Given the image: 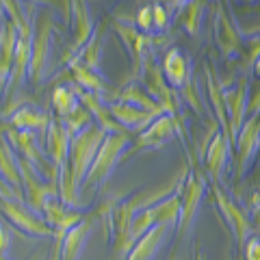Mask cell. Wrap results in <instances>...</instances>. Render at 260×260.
<instances>
[{
    "label": "cell",
    "instance_id": "1",
    "mask_svg": "<svg viewBox=\"0 0 260 260\" xmlns=\"http://www.w3.org/2000/svg\"><path fill=\"white\" fill-rule=\"evenodd\" d=\"M130 145V135L126 133H109L104 139L100 152L93 158V165L89 169V174L85 178L83 191L80 193H95L100 186L109 180V176L113 174V169L119 162V158L124 156L126 148Z\"/></svg>",
    "mask_w": 260,
    "mask_h": 260
},
{
    "label": "cell",
    "instance_id": "2",
    "mask_svg": "<svg viewBox=\"0 0 260 260\" xmlns=\"http://www.w3.org/2000/svg\"><path fill=\"white\" fill-rule=\"evenodd\" d=\"M3 210L7 219L22 232L32 234V237H56L54 228L35 210H30L20 198H3Z\"/></svg>",
    "mask_w": 260,
    "mask_h": 260
},
{
    "label": "cell",
    "instance_id": "3",
    "mask_svg": "<svg viewBox=\"0 0 260 260\" xmlns=\"http://www.w3.org/2000/svg\"><path fill=\"white\" fill-rule=\"evenodd\" d=\"M206 189V182H204V176H202L198 169L184 178V182L180 184V219H178V225H176V237L180 239L182 234L189 230L195 215L200 210V202H202V195H204Z\"/></svg>",
    "mask_w": 260,
    "mask_h": 260
},
{
    "label": "cell",
    "instance_id": "4",
    "mask_svg": "<svg viewBox=\"0 0 260 260\" xmlns=\"http://www.w3.org/2000/svg\"><path fill=\"white\" fill-rule=\"evenodd\" d=\"M225 93V109H228V124H230V141L237 145L243 126L247 121V100H249V87L247 78L241 76V80L230 89H223Z\"/></svg>",
    "mask_w": 260,
    "mask_h": 260
},
{
    "label": "cell",
    "instance_id": "5",
    "mask_svg": "<svg viewBox=\"0 0 260 260\" xmlns=\"http://www.w3.org/2000/svg\"><path fill=\"white\" fill-rule=\"evenodd\" d=\"M72 15H74V20L70 24H72L74 37H72V44L68 46V50L63 54L65 63L74 61L93 39V20H91V13H89L87 3H72Z\"/></svg>",
    "mask_w": 260,
    "mask_h": 260
},
{
    "label": "cell",
    "instance_id": "6",
    "mask_svg": "<svg viewBox=\"0 0 260 260\" xmlns=\"http://www.w3.org/2000/svg\"><path fill=\"white\" fill-rule=\"evenodd\" d=\"M50 37H52V15L50 11H46L39 15L35 35H32V59H30V72H28L32 83H39L44 76L48 54H50Z\"/></svg>",
    "mask_w": 260,
    "mask_h": 260
},
{
    "label": "cell",
    "instance_id": "7",
    "mask_svg": "<svg viewBox=\"0 0 260 260\" xmlns=\"http://www.w3.org/2000/svg\"><path fill=\"white\" fill-rule=\"evenodd\" d=\"M46 141V150L48 156H50V162L56 172V184H59V178L68 172L70 167V145H72V137L65 130V126L61 124V119H52L50 128L44 137Z\"/></svg>",
    "mask_w": 260,
    "mask_h": 260
},
{
    "label": "cell",
    "instance_id": "8",
    "mask_svg": "<svg viewBox=\"0 0 260 260\" xmlns=\"http://www.w3.org/2000/svg\"><path fill=\"white\" fill-rule=\"evenodd\" d=\"M213 193H215L217 206H219V210H221L225 223L230 225V230L234 232V239H237L239 251H243V249H245V245H247V241L251 239L249 237V234H251V221H249V217L243 213V210L237 204H234V202L228 198V195L221 189H219L217 184H213Z\"/></svg>",
    "mask_w": 260,
    "mask_h": 260
},
{
    "label": "cell",
    "instance_id": "9",
    "mask_svg": "<svg viewBox=\"0 0 260 260\" xmlns=\"http://www.w3.org/2000/svg\"><path fill=\"white\" fill-rule=\"evenodd\" d=\"M176 133L182 135V124L180 119H174L169 115H162L158 119H154L152 124L143 130V133L137 137L135 150L133 152H141V150H158L165 143L172 141V137Z\"/></svg>",
    "mask_w": 260,
    "mask_h": 260
},
{
    "label": "cell",
    "instance_id": "10",
    "mask_svg": "<svg viewBox=\"0 0 260 260\" xmlns=\"http://www.w3.org/2000/svg\"><path fill=\"white\" fill-rule=\"evenodd\" d=\"M260 145V115L247 117L245 126H243L239 139H237V180H243V176L249 169L251 160H254Z\"/></svg>",
    "mask_w": 260,
    "mask_h": 260
},
{
    "label": "cell",
    "instance_id": "11",
    "mask_svg": "<svg viewBox=\"0 0 260 260\" xmlns=\"http://www.w3.org/2000/svg\"><path fill=\"white\" fill-rule=\"evenodd\" d=\"M162 74H165V80L169 83L172 89H182L191 83V63L189 56H186L180 48H169L162 56Z\"/></svg>",
    "mask_w": 260,
    "mask_h": 260
},
{
    "label": "cell",
    "instance_id": "12",
    "mask_svg": "<svg viewBox=\"0 0 260 260\" xmlns=\"http://www.w3.org/2000/svg\"><path fill=\"white\" fill-rule=\"evenodd\" d=\"M115 26V30L119 32L121 42L126 44L130 56H133V65H135V78L141 76V68H143V61L145 56H148L152 50H150V42H154L152 37L143 35V32H139L135 26H128V24H113Z\"/></svg>",
    "mask_w": 260,
    "mask_h": 260
},
{
    "label": "cell",
    "instance_id": "13",
    "mask_svg": "<svg viewBox=\"0 0 260 260\" xmlns=\"http://www.w3.org/2000/svg\"><path fill=\"white\" fill-rule=\"evenodd\" d=\"M111 115L115 117V121L119 126H124L126 130H135V133H143L145 128H148L154 119H158L156 115H152V113L143 111L139 107H133V104L128 102H121V100H115L111 102Z\"/></svg>",
    "mask_w": 260,
    "mask_h": 260
},
{
    "label": "cell",
    "instance_id": "14",
    "mask_svg": "<svg viewBox=\"0 0 260 260\" xmlns=\"http://www.w3.org/2000/svg\"><path fill=\"white\" fill-rule=\"evenodd\" d=\"M18 26L15 22H3V30H0V80H3V91L5 87L9 85V76H11V70H13V63H15V52H18Z\"/></svg>",
    "mask_w": 260,
    "mask_h": 260
},
{
    "label": "cell",
    "instance_id": "15",
    "mask_svg": "<svg viewBox=\"0 0 260 260\" xmlns=\"http://www.w3.org/2000/svg\"><path fill=\"white\" fill-rule=\"evenodd\" d=\"M230 148L232 143L228 139V135L221 133V130H217L213 135V139H210L208 148H206V158H204V167L208 176L213 178V184L219 182V178H221V172L228 162V156H230Z\"/></svg>",
    "mask_w": 260,
    "mask_h": 260
},
{
    "label": "cell",
    "instance_id": "16",
    "mask_svg": "<svg viewBox=\"0 0 260 260\" xmlns=\"http://www.w3.org/2000/svg\"><path fill=\"white\" fill-rule=\"evenodd\" d=\"M215 39H217V48L221 50L223 56H230L234 52L243 50L241 35H239V30L234 28L230 15H228L223 7H219L217 18H215Z\"/></svg>",
    "mask_w": 260,
    "mask_h": 260
},
{
    "label": "cell",
    "instance_id": "17",
    "mask_svg": "<svg viewBox=\"0 0 260 260\" xmlns=\"http://www.w3.org/2000/svg\"><path fill=\"white\" fill-rule=\"evenodd\" d=\"M9 124H11V128H18V130H22V133H37V135L42 133L46 137L52 119L46 111H37L32 107H22L20 111L13 113Z\"/></svg>",
    "mask_w": 260,
    "mask_h": 260
},
{
    "label": "cell",
    "instance_id": "18",
    "mask_svg": "<svg viewBox=\"0 0 260 260\" xmlns=\"http://www.w3.org/2000/svg\"><path fill=\"white\" fill-rule=\"evenodd\" d=\"M167 228L169 225H156V228H152L150 232H145L143 237L135 243V247L130 249L126 260H154L156 251L160 249L162 243H165Z\"/></svg>",
    "mask_w": 260,
    "mask_h": 260
},
{
    "label": "cell",
    "instance_id": "19",
    "mask_svg": "<svg viewBox=\"0 0 260 260\" xmlns=\"http://www.w3.org/2000/svg\"><path fill=\"white\" fill-rule=\"evenodd\" d=\"M117 100L128 102V104H133V107H139V109L148 111V113H152V115H156V117L165 115V109H162L160 104L148 93V89H145L143 85H139V83L128 85L124 91H119L117 93Z\"/></svg>",
    "mask_w": 260,
    "mask_h": 260
},
{
    "label": "cell",
    "instance_id": "20",
    "mask_svg": "<svg viewBox=\"0 0 260 260\" xmlns=\"http://www.w3.org/2000/svg\"><path fill=\"white\" fill-rule=\"evenodd\" d=\"M89 230H91V223H89V219H85V221H80L78 225H74L65 234L63 245H61V260H78L80 258V254H83V249H85L87 237H89Z\"/></svg>",
    "mask_w": 260,
    "mask_h": 260
},
{
    "label": "cell",
    "instance_id": "21",
    "mask_svg": "<svg viewBox=\"0 0 260 260\" xmlns=\"http://www.w3.org/2000/svg\"><path fill=\"white\" fill-rule=\"evenodd\" d=\"M9 137H11V141L15 143V148L22 152V156L26 158V160H30L32 165H35L39 172H42L44 156H42V150L37 148V137L39 135L37 133H22V130H18V133H15V130H9ZM44 165H48V162H44Z\"/></svg>",
    "mask_w": 260,
    "mask_h": 260
},
{
    "label": "cell",
    "instance_id": "22",
    "mask_svg": "<svg viewBox=\"0 0 260 260\" xmlns=\"http://www.w3.org/2000/svg\"><path fill=\"white\" fill-rule=\"evenodd\" d=\"M0 162H3V178H5V184H11L15 193L22 195V174H20V167H18V158L13 156V152L7 143V137H3V152H0Z\"/></svg>",
    "mask_w": 260,
    "mask_h": 260
},
{
    "label": "cell",
    "instance_id": "23",
    "mask_svg": "<svg viewBox=\"0 0 260 260\" xmlns=\"http://www.w3.org/2000/svg\"><path fill=\"white\" fill-rule=\"evenodd\" d=\"M52 107L59 113V119L70 117L80 109V98L76 93V87H56L52 91Z\"/></svg>",
    "mask_w": 260,
    "mask_h": 260
},
{
    "label": "cell",
    "instance_id": "24",
    "mask_svg": "<svg viewBox=\"0 0 260 260\" xmlns=\"http://www.w3.org/2000/svg\"><path fill=\"white\" fill-rule=\"evenodd\" d=\"M202 9H204V5H200V3H184L182 9L176 13V22L180 24V26L189 32V35H195L198 28H200Z\"/></svg>",
    "mask_w": 260,
    "mask_h": 260
},
{
    "label": "cell",
    "instance_id": "25",
    "mask_svg": "<svg viewBox=\"0 0 260 260\" xmlns=\"http://www.w3.org/2000/svg\"><path fill=\"white\" fill-rule=\"evenodd\" d=\"M135 22H137V26H139L143 32L154 30V7L152 5L141 7L139 13H137V18H135Z\"/></svg>",
    "mask_w": 260,
    "mask_h": 260
},
{
    "label": "cell",
    "instance_id": "26",
    "mask_svg": "<svg viewBox=\"0 0 260 260\" xmlns=\"http://www.w3.org/2000/svg\"><path fill=\"white\" fill-rule=\"evenodd\" d=\"M258 61H260V35L251 37L249 42H247V59H245V68L251 70Z\"/></svg>",
    "mask_w": 260,
    "mask_h": 260
},
{
    "label": "cell",
    "instance_id": "27",
    "mask_svg": "<svg viewBox=\"0 0 260 260\" xmlns=\"http://www.w3.org/2000/svg\"><path fill=\"white\" fill-rule=\"evenodd\" d=\"M154 30H165L167 28V22H169V15L165 11V7L160 3H154Z\"/></svg>",
    "mask_w": 260,
    "mask_h": 260
},
{
    "label": "cell",
    "instance_id": "28",
    "mask_svg": "<svg viewBox=\"0 0 260 260\" xmlns=\"http://www.w3.org/2000/svg\"><path fill=\"white\" fill-rule=\"evenodd\" d=\"M243 254H245V260H260V239L251 237L247 241L245 249H243Z\"/></svg>",
    "mask_w": 260,
    "mask_h": 260
},
{
    "label": "cell",
    "instance_id": "29",
    "mask_svg": "<svg viewBox=\"0 0 260 260\" xmlns=\"http://www.w3.org/2000/svg\"><path fill=\"white\" fill-rule=\"evenodd\" d=\"M251 217H254V221H256V225H260V202L256 204V208H254V213H251Z\"/></svg>",
    "mask_w": 260,
    "mask_h": 260
},
{
    "label": "cell",
    "instance_id": "30",
    "mask_svg": "<svg viewBox=\"0 0 260 260\" xmlns=\"http://www.w3.org/2000/svg\"><path fill=\"white\" fill-rule=\"evenodd\" d=\"M251 74H254V78H260V61L254 65V68H251Z\"/></svg>",
    "mask_w": 260,
    "mask_h": 260
}]
</instances>
